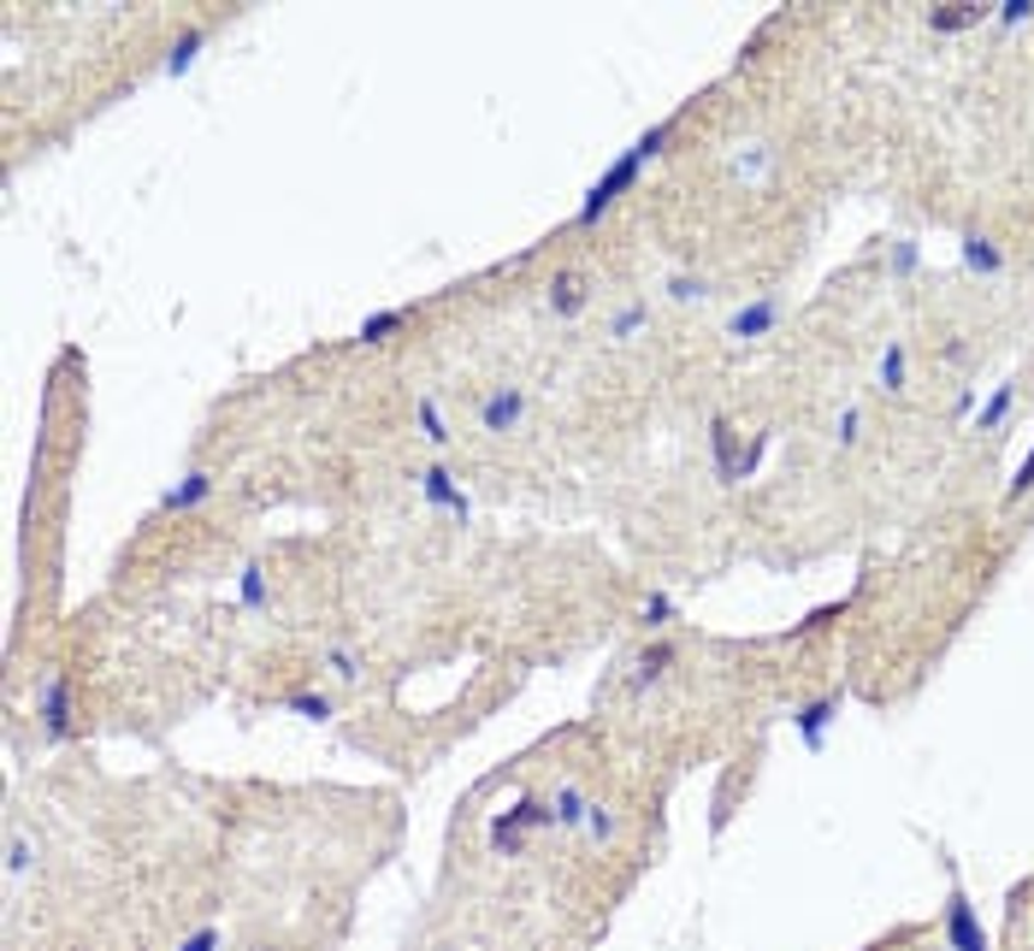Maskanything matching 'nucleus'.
<instances>
[{
    "label": "nucleus",
    "mask_w": 1034,
    "mask_h": 951,
    "mask_svg": "<svg viewBox=\"0 0 1034 951\" xmlns=\"http://www.w3.org/2000/svg\"><path fill=\"white\" fill-rule=\"evenodd\" d=\"M208 497H213V473H208V467H190L184 479H171V485L160 490L154 515H190V509H201Z\"/></svg>",
    "instance_id": "obj_9"
},
{
    "label": "nucleus",
    "mask_w": 1034,
    "mask_h": 951,
    "mask_svg": "<svg viewBox=\"0 0 1034 951\" xmlns=\"http://www.w3.org/2000/svg\"><path fill=\"white\" fill-rule=\"evenodd\" d=\"M857 438H864V408L845 402L840 414H834V443H840V450H857Z\"/></svg>",
    "instance_id": "obj_26"
},
{
    "label": "nucleus",
    "mask_w": 1034,
    "mask_h": 951,
    "mask_svg": "<svg viewBox=\"0 0 1034 951\" xmlns=\"http://www.w3.org/2000/svg\"><path fill=\"white\" fill-rule=\"evenodd\" d=\"M586 839H591V845H609V839H615V816H609V804H591V810H586Z\"/></svg>",
    "instance_id": "obj_28"
},
{
    "label": "nucleus",
    "mask_w": 1034,
    "mask_h": 951,
    "mask_svg": "<svg viewBox=\"0 0 1034 951\" xmlns=\"http://www.w3.org/2000/svg\"><path fill=\"white\" fill-rule=\"evenodd\" d=\"M414 485H420V502L426 509H437V515H456V520H467L474 515V497L456 485V473H449V462H426L414 473Z\"/></svg>",
    "instance_id": "obj_3"
},
{
    "label": "nucleus",
    "mask_w": 1034,
    "mask_h": 951,
    "mask_svg": "<svg viewBox=\"0 0 1034 951\" xmlns=\"http://www.w3.org/2000/svg\"><path fill=\"white\" fill-rule=\"evenodd\" d=\"M645 320H651V302H621L615 313H609V338H615V343H633L638 331H645Z\"/></svg>",
    "instance_id": "obj_19"
},
{
    "label": "nucleus",
    "mask_w": 1034,
    "mask_h": 951,
    "mask_svg": "<svg viewBox=\"0 0 1034 951\" xmlns=\"http://www.w3.org/2000/svg\"><path fill=\"white\" fill-rule=\"evenodd\" d=\"M1029 490H1034V450L1023 455V467H1016V479H1011V490H1005V497H1011V502H1023Z\"/></svg>",
    "instance_id": "obj_30"
},
{
    "label": "nucleus",
    "mask_w": 1034,
    "mask_h": 951,
    "mask_svg": "<svg viewBox=\"0 0 1034 951\" xmlns=\"http://www.w3.org/2000/svg\"><path fill=\"white\" fill-rule=\"evenodd\" d=\"M36 709H42V739H48V744H66V739H71V679H66V674H48V679H42Z\"/></svg>",
    "instance_id": "obj_5"
},
{
    "label": "nucleus",
    "mask_w": 1034,
    "mask_h": 951,
    "mask_svg": "<svg viewBox=\"0 0 1034 951\" xmlns=\"http://www.w3.org/2000/svg\"><path fill=\"white\" fill-rule=\"evenodd\" d=\"M24 869H30V839L12 833L7 839V875H24Z\"/></svg>",
    "instance_id": "obj_29"
},
{
    "label": "nucleus",
    "mask_w": 1034,
    "mask_h": 951,
    "mask_svg": "<svg viewBox=\"0 0 1034 951\" xmlns=\"http://www.w3.org/2000/svg\"><path fill=\"white\" fill-rule=\"evenodd\" d=\"M526 408H532V396L521 385H491L479 396V432H491V438H509L514 425L526 420Z\"/></svg>",
    "instance_id": "obj_4"
},
{
    "label": "nucleus",
    "mask_w": 1034,
    "mask_h": 951,
    "mask_svg": "<svg viewBox=\"0 0 1034 951\" xmlns=\"http://www.w3.org/2000/svg\"><path fill=\"white\" fill-rule=\"evenodd\" d=\"M237 591H243V609H273V585H266V567H260V562L243 567Z\"/></svg>",
    "instance_id": "obj_23"
},
{
    "label": "nucleus",
    "mask_w": 1034,
    "mask_h": 951,
    "mask_svg": "<svg viewBox=\"0 0 1034 951\" xmlns=\"http://www.w3.org/2000/svg\"><path fill=\"white\" fill-rule=\"evenodd\" d=\"M414 425H420V438L432 443V450H449V420H444V408H437V396H420L414 402Z\"/></svg>",
    "instance_id": "obj_16"
},
{
    "label": "nucleus",
    "mask_w": 1034,
    "mask_h": 951,
    "mask_svg": "<svg viewBox=\"0 0 1034 951\" xmlns=\"http://www.w3.org/2000/svg\"><path fill=\"white\" fill-rule=\"evenodd\" d=\"M1011 408H1016V385H999V390H993V402H981L976 432H999V425L1011 420Z\"/></svg>",
    "instance_id": "obj_22"
},
{
    "label": "nucleus",
    "mask_w": 1034,
    "mask_h": 951,
    "mask_svg": "<svg viewBox=\"0 0 1034 951\" xmlns=\"http://www.w3.org/2000/svg\"><path fill=\"white\" fill-rule=\"evenodd\" d=\"M916 243H899V248H892V266H899V273H916Z\"/></svg>",
    "instance_id": "obj_33"
},
{
    "label": "nucleus",
    "mask_w": 1034,
    "mask_h": 951,
    "mask_svg": "<svg viewBox=\"0 0 1034 951\" xmlns=\"http://www.w3.org/2000/svg\"><path fill=\"white\" fill-rule=\"evenodd\" d=\"M958 248H964V266H969V273H987V278L1005 273V248H999L987 231H964Z\"/></svg>",
    "instance_id": "obj_13"
},
{
    "label": "nucleus",
    "mask_w": 1034,
    "mask_h": 951,
    "mask_svg": "<svg viewBox=\"0 0 1034 951\" xmlns=\"http://www.w3.org/2000/svg\"><path fill=\"white\" fill-rule=\"evenodd\" d=\"M710 450H715V479H722V485L751 479V473H745V450H751V443H740V425H733L727 414L710 420Z\"/></svg>",
    "instance_id": "obj_6"
},
{
    "label": "nucleus",
    "mask_w": 1034,
    "mask_h": 951,
    "mask_svg": "<svg viewBox=\"0 0 1034 951\" xmlns=\"http://www.w3.org/2000/svg\"><path fill=\"white\" fill-rule=\"evenodd\" d=\"M409 325V308H385V313H367L362 331H355V343H385L390 331H402Z\"/></svg>",
    "instance_id": "obj_21"
},
{
    "label": "nucleus",
    "mask_w": 1034,
    "mask_h": 951,
    "mask_svg": "<svg viewBox=\"0 0 1034 951\" xmlns=\"http://www.w3.org/2000/svg\"><path fill=\"white\" fill-rule=\"evenodd\" d=\"M993 19V7L987 0H958V7H929V30H940V36H958V30H976Z\"/></svg>",
    "instance_id": "obj_12"
},
{
    "label": "nucleus",
    "mask_w": 1034,
    "mask_h": 951,
    "mask_svg": "<svg viewBox=\"0 0 1034 951\" xmlns=\"http://www.w3.org/2000/svg\"><path fill=\"white\" fill-rule=\"evenodd\" d=\"M875 390H881V396H904V390H911V343H904V338H892V343L881 349Z\"/></svg>",
    "instance_id": "obj_11"
},
{
    "label": "nucleus",
    "mask_w": 1034,
    "mask_h": 951,
    "mask_svg": "<svg viewBox=\"0 0 1034 951\" xmlns=\"http://www.w3.org/2000/svg\"><path fill=\"white\" fill-rule=\"evenodd\" d=\"M219 946H225V933H219V928L208 922V928H196V933H190V940H184L178 951H219Z\"/></svg>",
    "instance_id": "obj_32"
},
{
    "label": "nucleus",
    "mask_w": 1034,
    "mask_h": 951,
    "mask_svg": "<svg viewBox=\"0 0 1034 951\" xmlns=\"http://www.w3.org/2000/svg\"><path fill=\"white\" fill-rule=\"evenodd\" d=\"M255 951H273V946H255Z\"/></svg>",
    "instance_id": "obj_34"
},
{
    "label": "nucleus",
    "mask_w": 1034,
    "mask_h": 951,
    "mask_svg": "<svg viewBox=\"0 0 1034 951\" xmlns=\"http://www.w3.org/2000/svg\"><path fill=\"white\" fill-rule=\"evenodd\" d=\"M325 668H332V679H343V686H355V679L367 674V656L355 644H332L325 650Z\"/></svg>",
    "instance_id": "obj_20"
},
{
    "label": "nucleus",
    "mask_w": 1034,
    "mask_h": 951,
    "mask_svg": "<svg viewBox=\"0 0 1034 951\" xmlns=\"http://www.w3.org/2000/svg\"><path fill=\"white\" fill-rule=\"evenodd\" d=\"M668 296H674V302H703V296H710V278H698V273H668Z\"/></svg>",
    "instance_id": "obj_27"
},
{
    "label": "nucleus",
    "mask_w": 1034,
    "mask_h": 951,
    "mask_svg": "<svg viewBox=\"0 0 1034 951\" xmlns=\"http://www.w3.org/2000/svg\"><path fill=\"white\" fill-rule=\"evenodd\" d=\"M285 709H290V716H302V721H332V697H325V692H290Z\"/></svg>",
    "instance_id": "obj_24"
},
{
    "label": "nucleus",
    "mask_w": 1034,
    "mask_h": 951,
    "mask_svg": "<svg viewBox=\"0 0 1034 951\" xmlns=\"http://www.w3.org/2000/svg\"><path fill=\"white\" fill-rule=\"evenodd\" d=\"M591 302V284L579 278V273H556L551 278V313H562V320H579Z\"/></svg>",
    "instance_id": "obj_14"
},
{
    "label": "nucleus",
    "mask_w": 1034,
    "mask_h": 951,
    "mask_svg": "<svg viewBox=\"0 0 1034 951\" xmlns=\"http://www.w3.org/2000/svg\"><path fill=\"white\" fill-rule=\"evenodd\" d=\"M586 810H591V798L579 786H562L556 798H551V821H556V828H568V833L586 828Z\"/></svg>",
    "instance_id": "obj_18"
},
{
    "label": "nucleus",
    "mask_w": 1034,
    "mask_h": 951,
    "mask_svg": "<svg viewBox=\"0 0 1034 951\" xmlns=\"http://www.w3.org/2000/svg\"><path fill=\"white\" fill-rule=\"evenodd\" d=\"M538 828H556V821H551V804L532 798V792H521V798H514L503 816H491V851H497V858H521L526 833H538Z\"/></svg>",
    "instance_id": "obj_2"
},
{
    "label": "nucleus",
    "mask_w": 1034,
    "mask_h": 951,
    "mask_svg": "<svg viewBox=\"0 0 1034 951\" xmlns=\"http://www.w3.org/2000/svg\"><path fill=\"white\" fill-rule=\"evenodd\" d=\"M674 621V597L668 591H651L645 604H638V627H651V632H663Z\"/></svg>",
    "instance_id": "obj_25"
},
{
    "label": "nucleus",
    "mask_w": 1034,
    "mask_h": 951,
    "mask_svg": "<svg viewBox=\"0 0 1034 951\" xmlns=\"http://www.w3.org/2000/svg\"><path fill=\"white\" fill-rule=\"evenodd\" d=\"M674 142V119H663V124H651V131H638V142L626 154H615V161H609L598 178H591V189H586V201H579V213H574V225L579 231H591L598 225V219L615 208V201L626 196V189H633L638 178H645V166L656 161V154H663Z\"/></svg>",
    "instance_id": "obj_1"
},
{
    "label": "nucleus",
    "mask_w": 1034,
    "mask_h": 951,
    "mask_svg": "<svg viewBox=\"0 0 1034 951\" xmlns=\"http://www.w3.org/2000/svg\"><path fill=\"white\" fill-rule=\"evenodd\" d=\"M775 325H780V296H757V302L727 313V338L733 343H757V338H769Z\"/></svg>",
    "instance_id": "obj_8"
},
{
    "label": "nucleus",
    "mask_w": 1034,
    "mask_h": 951,
    "mask_svg": "<svg viewBox=\"0 0 1034 951\" xmlns=\"http://www.w3.org/2000/svg\"><path fill=\"white\" fill-rule=\"evenodd\" d=\"M999 24H1029L1034 19V0H1005V7H993Z\"/></svg>",
    "instance_id": "obj_31"
},
{
    "label": "nucleus",
    "mask_w": 1034,
    "mask_h": 951,
    "mask_svg": "<svg viewBox=\"0 0 1034 951\" xmlns=\"http://www.w3.org/2000/svg\"><path fill=\"white\" fill-rule=\"evenodd\" d=\"M834 716H840V692H827V697H816V704L798 709L792 727H798V739H804V751H822V744H827V727H834Z\"/></svg>",
    "instance_id": "obj_10"
},
{
    "label": "nucleus",
    "mask_w": 1034,
    "mask_h": 951,
    "mask_svg": "<svg viewBox=\"0 0 1034 951\" xmlns=\"http://www.w3.org/2000/svg\"><path fill=\"white\" fill-rule=\"evenodd\" d=\"M201 47H208V30L190 24L178 42H171V54H166V77H184V71H190L196 59H201Z\"/></svg>",
    "instance_id": "obj_17"
},
{
    "label": "nucleus",
    "mask_w": 1034,
    "mask_h": 951,
    "mask_svg": "<svg viewBox=\"0 0 1034 951\" xmlns=\"http://www.w3.org/2000/svg\"><path fill=\"white\" fill-rule=\"evenodd\" d=\"M674 668V644L668 639H656V644H645V650H638V662H633V679H626V686H633V692H651L656 686V679H663Z\"/></svg>",
    "instance_id": "obj_15"
},
{
    "label": "nucleus",
    "mask_w": 1034,
    "mask_h": 951,
    "mask_svg": "<svg viewBox=\"0 0 1034 951\" xmlns=\"http://www.w3.org/2000/svg\"><path fill=\"white\" fill-rule=\"evenodd\" d=\"M946 946L952 951H987V928L976 922V905L964 898V886H952V898H946Z\"/></svg>",
    "instance_id": "obj_7"
}]
</instances>
